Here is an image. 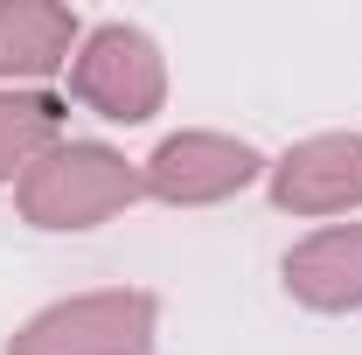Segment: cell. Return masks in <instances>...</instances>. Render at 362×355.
<instances>
[{"label":"cell","instance_id":"cell-6","mask_svg":"<svg viewBox=\"0 0 362 355\" xmlns=\"http://www.w3.org/2000/svg\"><path fill=\"white\" fill-rule=\"evenodd\" d=\"M84 42L77 7L63 0H0V91H42L70 70Z\"/></svg>","mask_w":362,"mask_h":355},{"label":"cell","instance_id":"cell-1","mask_svg":"<svg viewBox=\"0 0 362 355\" xmlns=\"http://www.w3.org/2000/svg\"><path fill=\"white\" fill-rule=\"evenodd\" d=\"M133 202H146L139 188V161H126L105 139H63L56 153H42L28 175L14 181V209L28 230H98V223L126 216Z\"/></svg>","mask_w":362,"mask_h":355},{"label":"cell","instance_id":"cell-5","mask_svg":"<svg viewBox=\"0 0 362 355\" xmlns=\"http://www.w3.org/2000/svg\"><path fill=\"white\" fill-rule=\"evenodd\" d=\"M265 195L279 216H356L362 209V133L293 139L265 168Z\"/></svg>","mask_w":362,"mask_h":355},{"label":"cell","instance_id":"cell-3","mask_svg":"<svg viewBox=\"0 0 362 355\" xmlns=\"http://www.w3.org/2000/svg\"><path fill=\"white\" fill-rule=\"evenodd\" d=\"M63 77H70V98L84 112H98L105 126H146L168 105V56L133 21H98V28H84V42H77V56H70Z\"/></svg>","mask_w":362,"mask_h":355},{"label":"cell","instance_id":"cell-8","mask_svg":"<svg viewBox=\"0 0 362 355\" xmlns=\"http://www.w3.org/2000/svg\"><path fill=\"white\" fill-rule=\"evenodd\" d=\"M63 139H70L63 98H49V91H0V188H14Z\"/></svg>","mask_w":362,"mask_h":355},{"label":"cell","instance_id":"cell-2","mask_svg":"<svg viewBox=\"0 0 362 355\" xmlns=\"http://www.w3.org/2000/svg\"><path fill=\"white\" fill-rule=\"evenodd\" d=\"M153 342L160 300L146 286H98L35 307L7 334V355H153Z\"/></svg>","mask_w":362,"mask_h":355},{"label":"cell","instance_id":"cell-7","mask_svg":"<svg viewBox=\"0 0 362 355\" xmlns=\"http://www.w3.org/2000/svg\"><path fill=\"white\" fill-rule=\"evenodd\" d=\"M279 279L307 313H362V223H320L286 251Z\"/></svg>","mask_w":362,"mask_h":355},{"label":"cell","instance_id":"cell-4","mask_svg":"<svg viewBox=\"0 0 362 355\" xmlns=\"http://www.w3.org/2000/svg\"><path fill=\"white\" fill-rule=\"evenodd\" d=\"M265 168L272 161L251 139L216 133V126H181L139 161V188H146V202H168V209H216L230 195L258 188Z\"/></svg>","mask_w":362,"mask_h":355}]
</instances>
